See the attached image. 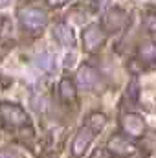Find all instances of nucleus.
Here are the masks:
<instances>
[{
    "label": "nucleus",
    "mask_w": 156,
    "mask_h": 158,
    "mask_svg": "<svg viewBox=\"0 0 156 158\" xmlns=\"http://www.w3.org/2000/svg\"><path fill=\"white\" fill-rule=\"evenodd\" d=\"M0 119L9 127H22L28 123V114L22 107L15 103H2L0 105Z\"/></svg>",
    "instance_id": "2"
},
{
    "label": "nucleus",
    "mask_w": 156,
    "mask_h": 158,
    "mask_svg": "<svg viewBox=\"0 0 156 158\" xmlns=\"http://www.w3.org/2000/svg\"><path fill=\"white\" fill-rule=\"evenodd\" d=\"M66 2H70V0H48L50 6H63V4H66Z\"/></svg>",
    "instance_id": "19"
},
{
    "label": "nucleus",
    "mask_w": 156,
    "mask_h": 158,
    "mask_svg": "<svg viewBox=\"0 0 156 158\" xmlns=\"http://www.w3.org/2000/svg\"><path fill=\"white\" fill-rule=\"evenodd\" d=\"M138 57L143 63H154L156 61V42H142L138 48Z\"/></svg>",
    "instance_id": "11"
},
{
    "label": "nucleus",
    "mask_w": 156,
    "mask_h": 158,
    "mask_svg": "<svg viewBox=\"0 0 156 158\" xmlns=\"http://www.w3.org/2000/svg\"><path fill=\"white\" fill-rule=\"evenodd\" d=\"M143 26H145V28H147L151 33H156V13H151V15L145 19Z\"/></svg>",
    "instance_id": "16"
},
{
    "label": "nucleus",
    "mask_w": 156,
    "mask_h": 158,
    "mask_svg": "<svg viewBox=\"0 0 156 158\" xmlns=\"http://www.w3.org/2000/svg\"><path fill=\"white\" fill-rule=\"evenodd\" d=\"M35 66L39 68L40 72H53L55 68V57L50 52H42L35 57Z\"/></svg>",
    "instance_id": "10"
},
{
    "label": "nucleus",
    "mask_w": 156,
    "mask_h": 158,
    "mask_svg": "<svg viewBox=\"0 0 156 158\" xmlns=\"http://www.w3.org/2000/svg\"><path fill=\"white\" fill-rule=\"evenodd\" d=\"M53 37L59 40L63 46H74L76 44V39H74V31L68 24H57L53 28Z\"/></svg>",
    "instance_id": "9"
},
{
    "label": "nucleus",
    "mask_w": 156,
    "mask_h": 158,
    "mask_svg": "<svg viewBox=\"0 0 156 158\" xmlns=\"http://www.w3.org/2000/svg\"><path fill=\"white\" fill-rule=\"evenodd\" d=\"M0 158H17V155L9 149H4V151H0Z\"/></svg>",
    "instance_id": "17"
},
{
    "label": "nucleus",
    "mask_w": 156,
    "mask_h": 158,
    "mask_svg": "<svg viewBox=\"0 0 156 158\" xmlns=\"http://www.w3.org/2000/svg\"><path fill=\"white\" fill-rule=\"evenodd\" d=\"M94 136H96V131H94L90 125H84V127L79 129L77 134H76V138H74V143H72V153H74V156L84 155V151H86L88 145L92 143Z\"/></svg>",
    "instance_id": "5"
},
{
    "label": "nucleus",
    "mask_w": 156,
    "mask_h": 158,
    "mask_svg": "<svg viewBox=\"0 0 156 158\" xmlns=\"http://www.w3.org/2000/svg\"><path fill=\"white\" fill-rule=\"evenodd\" d=\"M105 42V31L99 24H88L83 31V44L86 52H96Z\"/></svg>",
    "instance_id": "3"
},
{
    "label": "nucleus",
    "mask_w": 156,
    "mask_h": 158,
    "mask_svg": "<svg viewBox=\"0 0 156 158\" xmlns=\"http://www.w3.org/2000/svg\"><path fill=\"white\" fill-rule=\"evenodd\" d=\"M31 105H33V109L37 110V112H44L46 109H48V101H46V98L44 96H33L31 98Z\"/></svg>",
    "instance_id": "15"
},
{
    "label": "nucleus",
    "mask_w": 156,
    "mask_h": 158,
    "mask_svg": "<svg viewBox=\"0 0 156 158\" xmlns=\"http://www.w3.org/2000/svg\"><path fill=\"white\" fill-rule=\"evenodd\" d=\"M9 2H11V0H0V7H6Z\"/></svg>",
    "instance_id": "20"
},
{
    "label": "nucleus",
    "mask_w": 156,
    "mask_h": 158,
    "mask_svg": "<svg viewBox=\"0 0 156 158\" xmlns=\"http://www.w3.org/2000/svg\"><path fill=\"white\" fill-rule=\"evenodd\" d=\"M20 22L30 33H37L48 24V17L39 7H24L20 9Z\"/></svg>",
    "instance_id": "1"
},
{
    "label": "nucleus",
    "mask_w": 156,
    "mask_h": 158,
    "mask_svg": "<svg viewBox=\"0 0 156 158\" xmlns=\"http://www.w3.org/2000/svg\"><path fill=\"white\" fill-rule=\"evenodd\" d=\"M121 131L130 138H140L145 132V121L140 114L129 112L121 118Z\"/></svg>",
    "instance_id": "4"
},
{
    "label": "nucleus",
    "mask_w": 156,
    "mask_h": 158,
    "mask_svg": "<svg viewBox=\"0 0 156 158\" xmlns=\"http://www.w3.org/2000/svg\"><path fill=\"white\" fill-rule=\"evenodd\" d=\"M76 83H77V86L81 90H90V88H94V85L97 83V72H96V68H92V66H88V64L81 66L79 72H77V76H76Z\"/></svg>",
    "instance_id": "7"
},
{
    "label": "nucleus",
    "mask_w": 156,
    "mask_h": 158,
    "mask_svg": "<svg viewBox=\"0 0 156 158\" xmlns=\"http://www.w3.org/2000/svg\"><path fill=\"white\" fill-rule=\"evenodd\" d=\"M127 96H129L132 101H136V99L140 98V83H138V77H132V79H130L129 88H127Z\"/></svg>",
    "instance_id": "13"
},
{
    "label": "nucleus",
    "mask_w": 156,
    "mask_h": 158,
    "mask_svg": "<svg viewBox=\"0 0 156 158\" xmlns=\"http://www.w3.org/2000/svg\"><path fill=\"white\" fill-rule=\"evenodd\" d=\"M101 22H103V28L107 31H117V30H121L127 24V15H125V11L114 7L109 13H105V17H103Z\"/></svg>",
    "instance_id": "6"
},
{
    "label": "nucleus",
    "mask_w": 156,
    "mask_h": 158,
    "mask_svg": "<svg viewBox=\"0 0 156 158\" xmlns=\"http://www.w3.org/2000/svg\"><path fill=\"white\" fill-rule=\"evenodd\" d=\"M74 59H76L74 55H66V57H64V68H70V66L74 64Z\"/></svg>",
    "instance_id": "18"
},
{
    "label": "nucleus",
    "mask_w": 156,
    "mask_h": 158,
    "mask_svg": "<svg viewBox=\"0 0 156 158\" xmlns=\"http://www.w3.org/2000/svg\"><path fill=\"white\" fill-rule=\"evenodd\" d=\"M109 151L117 156H125V155H132L136 151V145L129 142V138L125 136H114L109 140Z\"/></svg>",
    "instance_id": "8"
},
{
    "label": "nucleus",
    "mask_w": 156,
    "mask_h": 158,
    "mask_svg": "<svg viewBox=\"0 0 156 158\" xmlns=\"http://www.w3.org/2000/svg\"><path fill=\"white\" fill-rule=\"evenodd\" d=\"M59 94L64 101H74L76 99V85L70 79H63L59 83Z\"/></svg>",
    "instance_id": "12"
},
{
    "label": "nucleus",
    "mask_w": 156,
    "mask_h": 158,
    "mask_svg": "<svg viewBox=\"0 0 156 158\" xmlns=\"http://www.w3.org/2000/svg\"><path fill=\"white\" fill-rule=\"evenodd\" d=\"M86 125H90L94 131H99L103 125H105V116L103 114H92L90 118H88V123Z\"/></svg>",
    "instance_id": "14"
}]
</instances>
